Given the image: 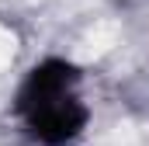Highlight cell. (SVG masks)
<instances>
[{
  "instance_id": "1",
  "label": "cell",
  "mask_w": 149,
  "mask_h": 146,
  "mask_svg": "<svg viewBox=\"0 0 149 146\" xmlns=\"http://www.w3.org/2000/svg\"><path fill=\"white\" fill-rule=\"evenodd\" d=\"M111 45H114V25H101V28H94V32H90L83 56H101V52H104V49H111Z\"/></svg>"
},
{
  "instance_id": "2",
  "label": "cell",
  "mask_w": 149,
  "mask_h": 146,
  "mask_svg": "<svg viewBox=\"0 0 149 146\" xmlns=\"http://www.w3.org/2000/svg\"><path fill=\"white\" fill-rule=\"evenodd\" d=\"M10 52H14V38H10L7 32H3V28H0V66L10 59Z\"/></svg>"
}]
</instances>
